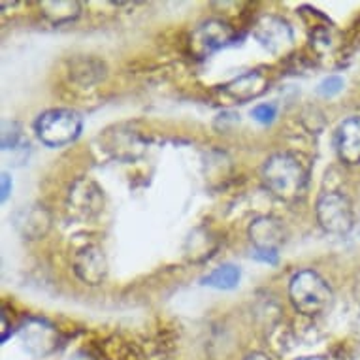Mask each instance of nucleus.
<instances>
[{
	"instance_id": "obj_1",
	"label": "nucleus",
	"mask_w": 360,
	"mask_h": 360,
	"mask_svg": "<svg viewBox=\"0 0 360 360\" xmlns=\"http://www.w3.org/2000/svg\"><path fill=\"white\" fill-rule=\"evenodd\" d=\"M264 187L276 198L283 202H295L304 196L309 181V166L300 155L276 153L262 166Z\"/></svg>"
},
{
	"instance_id": "obj_2",
	"label": "nucleus",
	"mask_w": 360,
	"mask_h": 360,
	"mask_svg": "<svg viewBox=\"0 0 360 360\" xmlns=\"http://www.w3.org/2000/svg\"><path fill=\"white\" fill-rule=\"evenodd\" d=\"M289 298L296 311L306 317H315L326 311L332 304V289L317 272L300 270L290 279Z\"/></svg>"
},
{
	"instance_id": "obj_3",
	"label": "nucleus",
	"mask_w": 360,
	"mask_h": 360,
	"mask_svg": "<svg viewBox=\"0 0 360 360\" xmlns=\"http://www.w3.org/2000/svg\"><path fill=\"white\" fill-rule=\"evenodd\" d=\"M82 130V115L66 108H53V110L40 113L34 123L36 136L48 148H63V146L76 142Z\"/></svg>"
},
{
	"instance_id": "obj_4",
	"label": "nucleus",
	"mask_w": 360,
	"mask_h": 360,
	"mask_svg": "<svg viewBox=\"0 0 360 360\" xmlns=\"http://www.w3.org/2000/svg\"><path fill=\"white\" fill-rule=\"evenodd\" d=\"M315 215L321 229L334 236L347 234L354 224L353 204L340 191H326L317 198Z\"/></svg>"
},
{
	"instance_id": "obj_5",
	"label": "nucleus",
	"mask_w": 360,
	"mask_h": 360,
	"mask_svg": "<svg viewBox=\"0 0 360 360\" xmlns=\"http://www.w3.org/2000/svg\"><path fill=\"white\" fill-rule=\"evenodd\" d=\"M66 210L70 217L77 221H89L96 217L104 210V191L91 177H79L68 189Z\"/></svg>"
},
{
	"instance_id": "obj_6",
	"label": "nucleus",
	"mask_w": 360,
	"mask_h": 360,
	"mask_svg": "<svg viewBox=\"0 0 360 360\" xmlns=\"http://www.w3.org/2000/svg\"><path fill=\"white\" fill-rule=\"evenodd\" d=\"M253 34L260 46L276 57L287 53L295 44V34H292L290 25L278 15H262L255 23Z\"/></svg>"
},
{
	"instance_id": "obj_7",
	"label": "nucleus",
	"mask_w": 360,
	"mask_h": 360,
	"mask_svg": "<svg viewBox=\"0 0 360 360\" xmlns=\"http://www.w3.org/2000/svg\"><path fill=\"white\" fill-rule=\"evenodd\" d=\"M21 342L32 356H46L59 345V332L51 323L38 317H29L19 328Z\"/></svg>"
},
{
	"instance_id": "obj_8",
	"label": "nucleus",
	"mask_w": 360,
	"mask_h": 360,
	"mask_svg": "<svg viewBox=\"0 0 360 360\" xmlns=\"http://www.w3.org/2000/svg\"><path fill=\"white\" fill-rule=\"evenodd\" d=\"M234 29L221 19H210L202 23L191 36V48L198 57H206L221 48H226L234 40Z\"/></svg>"
},
{
	"instance_id": "obj_9",
	"label": "nucleus",
	"mask_w": 360,
	"mask_h": 360,
	"mask_svg": "<svg viewBox=\"0 0 360 360\" xmlns=\"http://www.w3.org/2000/svg\"><path fill=\"white\" fill-rule=\"evenodd\" d=\"M74 272L89 287H98L106 281L108 259L98 245H85L74 255Z\"/></svg>"
},
{
	"instance_id": "obj_10",
	"label": "nucleus",
	"mask_w": 360,
	"mask_h": 360,
	"mask_svg": "<svg viewBox=\"0 0 360 360\" xmlns=\"http://www.w3.org/2000/svg\"><path fill=\"white\" fill-rule=\"evenodd\" d=\"M249 240L259 253H278L285 242L283 223L276 217H257L249 226Z\"/></svg>"
},
{
	"instance_id": "obj_11",
	"label": "nucleus",
	"mask_w": 360,
	"mask_h": 360,
	"mask_svg": "<svg viewBox=\"0 0 360 360\" xmlns=\"http://www.w3.org/2000/svg\"><path fill=\"white\" fill-rule=\"evenodd\" d=\"M13 226L25 240H40L51 229V215L41 204H29L13 213Z\"/></svg>"
},
{
	"instance_id": "obj_12",
	"label": "nucleus",
	"mask_w": 360,
	"mask_h": 360,
	"mask_svg": "<svg viewBox=\"0 0 360 360\" xmlns=\"http://www.w3.org/2000/svg\"><path fill=\"white\" fill-rule=\"evenodd\" d=\"M334 148L342 162L349 166L360 165V115L347 117L338 127Z\"/></svg>"
},
{
	"instance_id": "obj_13",
	"label": "nucleus",
	"mask_w": 360,
	"mask_h": 360,
	"mask_svg": "<svg viewBox=\"0 0 360 360\" xmlns=\"http://www.w3.org/2000/svg\"><path fill=\"white\" fill-rule=\"evenodd\" d=\"M266 89H268V79L264 74L253 70L245 72L242 76H238L236 79H232L223 87L224 95L229 96L234 102H249L253 98H259L260 95H264Z\"/></svg>"
},
{
	"instance_id": "obj_14",
	"label": "nucleus",
	"mask_w": 360,
	"mask_h": 360,
	"mask_svg": "<svg viewBox=\"0 0 360 360\" xmlns=\"http://www.w3.org/2000/svg\"><path fill=\"white\" fill-rule=\"evenodd\" d=\"M44 18L53 25L70 23L79 15V2L74 0H57V2H40Z\"/></svg>"
},
{
	"instance_id": "obj_15",
	"label": "nucleus",
	"mask_w": 360,
	"mask_h": 360,
	"mask_svg": "<svg viewBox=\"0 0 360 360\" xmlns=\"http://www.w3.org/2000/svg\"><path fill=\"white\" fill-rule=\"evenodd\" d=\"M240 278H242V272H240L238 266L223 264L207 274L206 278H202V283L206 287H212V289L231 290L236 289L238 283H240Z\"/></svg>"
},
{
	"instance_id": "obj_16",
	"label": "nucleus",
	"mask_w": 360,
	"mask_h": 360,
	"mask_svg": "<svg viewBox=\"0 0 360 360\" xmlns=\"http://www.w3.org/2000/svg\"><path fill=\"white\" fill-rule=\"evenodd\" d=\"M2 151H13V153L27 155L29 151V140L23 136V130L18 123H8L4 121L2 124Z\"/></svg>"
},
{
	"instance_id": "obj_17",
	"label": "nucleus",
	"mask_w": 360,
	"mask_h": 360,
	"mask_svg": "<svg viewBox=\"0 0 360 360\" xmlns=\"http://www.w3.org/2000/svg\"><path fill=\"white\" fill-rule=\"evenodd\" d=\"M343 85H345V82H343L342 76H328L317 85V93H319L323 98H332V96H336L338 93H342Z\"/></svg>"
},
{
	"instance_id": "obj_18",
	"label": "nucleus",
	"mask_w": 360,
	"mask_h": 360,
	"mask_svg": "<svg viewBox=\"0 0 360 360\" xmlns=\"http://www.w3.org/2000/svg\"><path fill=\"white\" fill-rule=\"evenodd\" d=\"M255 121H259L262 124L274 123V119L278 117V106L276 104H259V106L253 108L251 112Z\"/></svg>"
},
{
	"instance_id": "obj_19",
	"label": "nucleus",
	"mask_w": 360,
	"mask_h": 360,
	"mask_svg": "<svg viewBox=\"0 0 360 360\" xmlns=\"http://www.w3.org/2000/svg\"><path fill=\"white\" fill-rule=\"evenodd\" d=\"M0 184H2V195H0V200L6 202L10 193H12V177L8 172H2V177H0Z\"/></svg>"
},
{
	"instance_id": "obj_20",
	"label": "nucleus",
	"mask_w": 360,
	"mask_h": 360,
	"mask_svg": "<svg viewBox=\"0 0 360 360\" xmlns=\"http://www.w3.org/2000/svg\"><path fill=\"white\" fill-rule=\"evenodd\" d=\"M0 323H2V336H0V340H2V343H4L8 340V336H10V325H8L6 313H2V315H0Z\"/></svg>"
},
{
	"instance_id": "obj_21",
	"label": "nucleus",
	"mask_w": 360,
	"mask_h": 360,
	"mask_svg": "<svg viewBox=\"0 0 360 360\" xmlns=\"http://www.w3.org/2000/svg\"><path fill=\"white\" fill-rule=\"evenodd\" d=\"M243 360H272V359H268V356H266V354H262V353H251L249 356H245Z\"/></svg>"
},
{
	"instance_id": "obj_22",
	"label": "nucleus",
	"mask_w": 360,
	"mask_h": 360,
	"mask_svg": "<svg viewBox=\"0 0 360 360\" xmlns=\"http://www.w3.org/2000/svg\"><path fill=\"white\" fill-rule=\"evenodd\" d=\"M72 360H95V359H93L91 354L85 353V351H79V353H77L76 356H74V359H72Z\"/></svg>"
}]
</instances>
